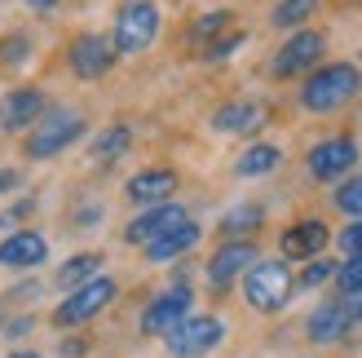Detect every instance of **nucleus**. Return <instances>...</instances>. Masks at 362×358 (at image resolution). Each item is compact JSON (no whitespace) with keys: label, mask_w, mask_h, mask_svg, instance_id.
Returning a JSON list of instances; mask_svg holds the SVG:
<instances>
[{"label":"nucleus","mask_w":362,"mask_h":358,"mask_svg":"<svg viewBox=\"0 0 362 358\" xmlns=\"http://www.w3.org/2000/svg\"><path fill=\"white\" fill-rule=\"evenodd\" d=\"M27 5H31L35 13H53V9H58V0H27Z\"/></svg>","instance_id":"nucleus-38"},{"label":"nucleus","mask_w":362,"mask_h":358,"mask_svg":"<svg viewBox=\"0 0 362 358\" xmlns=\"http://www.w3.org/2000/svg\"><path fill=\"white\" fill-rule=\"evenodd\" d=\"M84 115L80 111H66V106H58V111H45L40 124L27 133V155L31 159H53L62 155L66 146H76V142L84 137Z\"/></svg>","instance_id":"nucleus-4"},{"label":"nucleus","mask_w":362,"mask_h":358,"mask_svg":"<svg viewBox=\"0 0 362 358\" xmlns=\"http://www.w3.org/2000/svg\"><path fill=\"white\" fill-rule=\"evenodd\" d=\"M115 292H119V283H115L111 275L88 279L84 288L66 292V296L58 301V310H53V323H58V328H84V323H93V318L115 301Z\"/></svg>","instance_id":"nucleus-5"},{"label":"nucleus","mask_w":362,"mask_h":358,"mask_svg":"<svg viewBox=\"0 0 362 358\" xmlns=\"http://www.w3.org/2000/svg\"><path fill=\"white\" fill-rule=\"evenodd\" d=\"M305 332H310V341H314V345H332V341H340V336L349 332V314H345V301H340V296L322 301V306L310 314V323H305Z\"/></svg>","instance_id":"nucleus-18"},{"label":"nucleus","mask_w":362,"mask_h":358,"mask_svg":"<svg viewBox=\"0 0 362 358\" xmlns=\"http://www.w3.org/2000/svg\"><path fill=\"white\" fill-rule=\"evenodd\" d=\"M257 226H265V208L261 204H234L226 217H221V235L239 239V235H252Z\"/></svg>","instance_id":"nucleus-22"},{"label":"nucleus","mask_w":362,"mask_h":358,"mask_svg":"<svg viewBox=\"0 0 362 358\" xmlns=\"http://www.w3.org/2000/svg\"><path fill=\"white\" fill-rule=\"evenodd\" d=\"M362 88V71L354 62H327V67H314L300 84V106L314 115H327V111H340L349 106Z\"/></svg>","instance_id":"nucleus-1"},{"label":"nucleus","mask_w":362,"mask_h":358,"mask_svg":"<svg viewBox=\"0 0 362 358\" xmlns=\"http://www.w3.org/2000/svg\"><path fill=\"white\" fill-rule=\"evenodd\" d=\"M322 49H327V35H322V31H310V27H300V31H292V40H287V45L274 53L269 71H274L279 80H292V76H300V71H314V67H318Z\"/></svg>","instance_id":"nucleus-7"},{"label":"nucleus","mask_w":362,"mask_h":358,"mask_svg":"<svg viewBox=\"0 0 362 358\" xmlns=\"http://www.w3.org/2000/svg\"><path fill=\"white\" fill-rule=\"evenodd\" d=\"M327 279H336V261H322V257H314V261L300 270V288H322Z\"/></svg>","instance_id":"nucleus-30"},{"label":"nucleus","mask_w":362,"mask_h":358,"mask_svg":"<svg viewBox=\"0 0 362 358\" xmlns=\"http://www.w3.org/2000/svg\"><path fill=\"white\" fill-rule=\"evenodd\" d=\"M0 336H5V341H23V336H31V318H27V314H23V318H9Z\"/></svg>","instance_id":"nucleus-34"},{"label":"nucleus","mask_w":362,"mask_h":358,"mask_svg":"<svg viewBox=\"0 0 362 358\" xmlns=\"http://www.w3.org/2000/svg\"><path fill=\"white\" fill-rule=\"evenodd\" d=\"M84 354V341H62V358H80Z\"/></svg>","instance_id":"nucleus-37"},{"label":"nucleus","mask_w":362,"mask_h":358,"mask_svg":"<svg viewBox=\"0 0 362 358\" xmlns=\"http://www.w3.org/2000/svg\"><path fill=\"white\" fill-rule=\"evenodd\" d=\"M0 328H5V310H0Z\"/></svg>","instance_id":"nucleus-40"},{"label":"nucleus","mask_w":362,"mask_h":358,"mask_svg":"<svg viewBox=\"0 0 362 358\" xmlns=\"http://www.w3.org/2000/svg\"><path fill=\"white\" fill-rule=\"evenodd\" d=\"M314 13H318V0H279L274 13H269V23L283 27V31H300Z\"/></svg>","instance_id":"nucleus-23"},{"label":"nucleus","mask_w":362,"mask_h":358,"mask_svg":"<svg viewBox=\"0 0 362 358\" xmlns=\"http://www.w3.org/2000/svg\"><path fill=\"white\" fill-rule=\"evenodd\" d=\"M159 5L155 0H124L119 13H115V31H111V45L115 53L124 58H137V53H146L159 35Z\"/></svg>","instance_id":"nucleus-2"},{"label":"nucleus","mask_w":362,"mask_h":358,"mask_svg":"<svg viewBox=\"0 0 362 358\" xmlns=\"http://www.w3.org/2000/svg\"><path fill=\"white\" fill-rule=\"evenodd\" d=\"M129 146H133V129H129V124H111V129L93 142V159H98V164H115Z\"/></svg>","instance_id":"nucleus-24"},{"label":"nucleus","mask_w":362,"mask_h":358,"mask_svg":"<svg viewBox=\"0 0 362 358\" xmlns=\"http://www.w3.org/2000/svg\"><path fill=\"white\" fill-rule=\"evenodd\" d=\"M336 288L345 292V296L362 292V253H358V257H345V261L336 265Z\"/></svg>","instance_id":"nucleus-27"},{"label":"nucleus","mask_w":362,"mask_h":358,"mask_svg":"<svg viewBox=\"0 0 362 358\" xmlns=\"http://www.w3.org/2000/svg\"><path fill=\"white\" fill-rule=\"evenodd\" d=\"M327 243H332V230L322 226L318 217H305L296 226H287L283 239H279L287 261H314V257H322V248H327Z\"/></svg>","instance_id":"nucleus-15"},{"label":"nucleus","mask_w":362,"mask_h":358,"mask_svg":"<svg viewBox=\"0 0 362 358\" xmlns=\"http://www.w3.org/2000/svg\"><path fill=\"white\" fill-rule=\"evenodd\" d=\"M332 200H336V208H340V212H349V217H362V173H358V177H349V182H340Z\"/></svg>","instance_id":"nucleus-26"},{"label":"nucleus","mask_w":362,"mask_h":358,"mask_svg":"<svg viewBox=\"0 0 362 358\" xmlns=\"http://www.w3.org/2000/svg\"><path fill=\"white\" fill-rule=\"evenodd\" d=\"M5 296L13 301V306H31V301L40 296V279H23V283H13V288H9Z\"/></svg>","instance_id":"nucleus-32"},{"label":"nucleus","mask_w":362,"mask_h":358,"mask_svg":"<svg viewBox=\"0 0 362 358\" xmlns=\"http://www.w3.org/2000/svg\"><path fill=\"white\" fill-rule=\"evenodd\" d=\"M199 239H204V230H199L194 221H181L177 230H168L164 239L146 243V261H151V265H168V261H177V257H186Z\"/></svg>","instance_id":"nucleus-19"},{"label":"nucleus","mask_w":362,"mask_h":358,"mask_svg":"<svg viewBox=\"0 0 362 358\" xmlns=\"http://www.w3.org/2000/svg\"><path fill=\"white\" fill-rule=\"evenodd\" d=\"M226 27H230V13H226V9H212V13H204V18H194V23H190V45H204V40L212 45Z\"/></svg>","instance_id":"nucleus-25"},{"label":"nucleus","mask_w":362,"mask_h":358,"mask_svg":"<svg viewBox=\"0 0 362 358\" xmlns=\"http://www.w3.org/2000/svg\"><path fill=\"white\" fill-rule=\"evenodd\" d=\"M27 58H31L27 35H5V40H0V67H23Z\"/></svg>","instance_id":"nucleus-28"},{"label":"nucleus","mask_w":362,"mask_h":358,"mask_svg":"<svg viewBox=\"0 0 362 358\" xmlns=\"http://www.w3.org/2000/svg\"><path fill=\"white\" fill-rule=\"evenodd\" d=\"M9 358H40V354H31V350H18V354H9Z\"/></svg>","instance_id":"nucleus-39"},{"label":"nucleus","mask_w":362,"mask_h":358,"mask_svg":"<svg viewBox=\"0 0 362 358\" xmlns=\"http://www.w3.org/2000/svg\"><path fill=\"white\" fill-rule=\"evenodd\" d=\"M257 261H261V253H257L252 239H230V243L216 248V257L208 261V283L212 288H230V283L243 279Z\"/></svg>","instance_id":"nucleus-11"},{"label":"nucleus","mask_w":362,"mask_h":358,"mask_svg":"<svg viewBox=\"0 0 362 358\" xmlns=\"http://www.w3.org/2000/svg\"><path fill=\"white\" fill-rule=\"evenodd\" d=\"M173 190H177V173H173V168H141V173L129 177V200L141 204V208L168 204Z\"/></svg>","instance_id":"nucleus-17"},{"label":"nucleus","mask_w":362,"mask_h":358,"mask_svg":"<svg viewBox=\"0 0 362 358\" xmlns=\"http://www.w3.org/2000/svg\"><path fill=\"white\" fill-rule=\"evenodd\" d=\"M269 124V106L257 98H239V102H226L221 111L212 115V129L216 133H257Z\"/></svg>","instance_id":"nucleus-16"},{"label":"nucleus","mask_w":362,"mask_h":358,"mask_svg":"<svg viewBox=\"0 0 362 358\" xmlns=\"http://www.w3.org/2000/svg\"><path fill=\"white\" fill-rule=\"evenodd\" d=\"M243 40L247 35L243 31H230V35H216V40L208 45V62H226V58H234V53L243 49Z\"/></svg>","instance_id":"nucleus-29"},{"label":"nucleus","mask_w":362,"mask_h":358,"mask_svg":"<svg viewBox=\"0 0 362 358\" xmlns=\"http://www.w3.org/2000/svg\"><path fill=\"white\" fill-rule=\"evenodd\" d=\"M181 221H190V212L181 208V204H159V208H146L141 217H133L129 226H124V239L129 243H137V248H146V243H155V239H164L168 230H177Z\"/></svg>","instance_id":"nucleus-13"},{"label":"nucleus","mask_w":362,"mask_h":358,"mask_svg":"<svg viewBox=\"0 0 362 358\" xmlns=\"http://www.w3.org/2000/svg\"><path fill=\"white\" fill-rule=\"evenodd\" d=\"M18 190V168H0V195Z\"/></svg>","instance_id":"nucleus-36"},{"label":"nucleus","mask_w":362,"mask_h":358,"mask_svg":"<svg viewBox=\"0 0 362 358\" xmlns=\"http://www.w3.org/2000/svg\"><path fill=\"white\" fill-rule=\"evenodd\" d=\"M296 292V279L287 270V261H257L243 275V296L257 314H279Z\"/></svg>","instance_id":"nucleus-3"},{"label":"nucleus","mask_w":362,"mask_h":358,"mask_svg":"<svg viewBox=\"0 0 362 358\" xmlns=\"http://www.w3.org/2000/svg\"><path fill=\"white\" fill-rule=\"evenodd\" d=\"M35 212V200H18V204H9L5 212H0V230H13L23 217H31Z\"/></svg>","instance_id":"nucleus-31"},{"label":"nucleus","mask_w":362,"mask_h":358,"mask_svg":"<svg viewBox=\"0 0 362 358\" xmlns=\"http://www.w3.org/2000/svg\"><path fill=\"white\" fill-rule=\"evenodd\" d=\"M190 306H194V292L186 288V283L159 292L151 306L141 310V332H146V336H168L177 323H186V318H190Z\"/></svg>","instance_id":"nucleus-8"},{"label":"nucleus","mask_w":362,"mask_h":358,"mask_svg":"<svg viewBox=\"0 0 362 358\" xmlns=\"http://www.w3.org/2000/svg\"><path fill=\"white\" fill-rule=\"evenodd\" d=\"M49 261V239L40 230H9L0 239V265L5 270H35Z\"/></svg>","instance_id":"nucleus-14"},{"label":"nucleus","mask_w":362,"mask_h":358,"mask_svg":"<svg viewBox=\"0 0 362 358\" xmlns=\"http://www.w3.org/2000/svg\"><path fill=\"white\" fill-rule=\"evenodd\" d=\"M279 164H283V151L269 146V142H257V146H247L239 159H234V173H239V177H265V173H274Z\"/></svg>","instance_id":"nucleus-21"},{"label":"nucleus","mask_w":362,"mask_h":358,"mask_svg":"<svg viewBox=\"0 0 362 358\" xmlns=\"http://www.w3.org/2000/svg\"><path fill=\"white\" fill-rule=\"evenodd\" d=\"M98 275H102V253H76L71 261L58 265L53 283H58L62 292H76V288H84V283H88V279H98Z\"/></svg>","instance_id":"nucleus-20"},{"label":"nucleus","mask_w":362,"mask_h":358,"mask_svg":"<svg viewBox=\"0 0 362 358\" xmlns=\"http://www.w3.org/2000/svg\"><path fill=\"white\" fill-rule=\"evenodd\" d=\"M336 243L345 248V257H358V253H362V217H358L354 226L340 230V239H336Z\"/></svg>","instance_id":"nucleus-33"},{"label":"nucleus","mask_w":362,"mask_h":358,"mask_svg":"<svg viewBox=\"0 0 362 358\" xmlns=\"http://www.w3.org/2000/svg\"><path fill=\"white\" fill-rule=\"evenodd\" d=\"M66 58H71V71H76L80 80H102L106 71L115 67V45H111V35H98V31H88V35H76L66 49Z\"/></svg>","instance_id":"nucleus-9"},{"label":"nucleus","mask_w":362,"mask_h":358,"mask_svg":"<svg viewBox=\"0 0 362 358\" xmlns=\"http://www.w3.org/2000/svg\"><path fill=\"white\" fill-rule=\"evenodd\" d=\"M345 301V314H349V323H362V292H354V296H340Z\"/></svg>","instance_id":"nucleus-35"},{"label":"nucleus","mask_w":362,"mask_h":358,"mask_svg":"<svg viewBox=\"0 0 362 358\" xmlns=\"http://www.w3.org/2000/svg\"><path fill=\"white\" fill-rule=\"evenodd\" d=\"M305 164H310V177H318V182H340V177L358 164V142L345 137V133H340V137H322L318 146L310 151Z\"/></svg>","instance_id":"nucleus-10"},{"label":"nucleus","mask_w":362,"mask_h":358,"mask_svg":"<svg viewBox=\"0 0 362 358\" xmlns=\"http://www.w3.org/2000/svg\"><path fill=\"white\" fill-rule=\"evenodd\" d=\"M168 354L173 358H204V354H212L216 345L226 341V323L221 318H212V314H190L186 323H177L168 336Z\"/></svg>","instance_id":"nucleus-6"},{"label":"nucleus","mask_w":362,"mask_h":358,"mask_svg":"<svg viewBox=\"0 0 362 358\" xmlns=\"http://www.w3.org/2000/svg\"><path fill=\"white\" fill-rule=\"evenodd\" d=\"M49 111V98L40 88H9L5 98H0V129L5 133H18V129H35L40 115Z\"/></svg>","instance_id":"nucleus-12"}]
</instances>
